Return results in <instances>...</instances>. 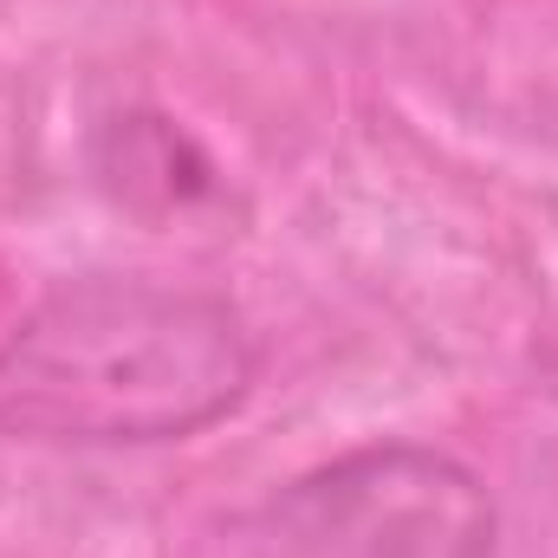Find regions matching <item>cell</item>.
Returning <instances> with one entry per match:
<instances>
[{"instance_id":"obj_1","label":"cell","mask_w":558,"mask_h":558,"mask_svg":"<svg viewBox=\"0 0 558 558\" xmlns=\"http://www.w3.org/2000/svg\"><path fill=\"white\" fill-rule=\"evenodd\" d=\"M260 377L247 318L195 286L72 279L0 338V435L156 448L234 416Z\"/></svg>"},{"instance_id":"obj_2","label":"cell","mask_w":558,"mask_h":558,"mask_svg":"<svg viewBox=\"0 0 558 558\" xmlns=\"http://www.w3.org/2000/svg\"><path fill=\"white\" fill-rule=\"evenodd\" d=\"M279 539L312 558H494L500 513L474 468L422 441L351 448L274 500Z\"/></svg>"},{"instance_id":"obj_3","label":"cell","mask_w":558,"mask_h":558,"mask_svg":"<svg viewBox=\"0 0 558 558\" xmlns=\"http://www.w3.org/2000/svg\"><path fill=\"white\" fill-rule=\"evenodd\" d=\"M98 182L137 215H189L221 195V169L162 111H118L92 143Z\"/></svg>"}]
</instances>
